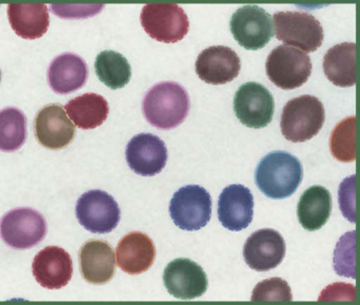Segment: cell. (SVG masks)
Listing matches in <instances>:
<instances>
[{
    "mask_svg": "<svg viewBox=\"0 0 360 305\" xmlns=\"http://www.w3.org/2000/svg\"><path fill=\"white\" fill-rule=\"evenodd\" d=\"M302 178L301 162L284 151L265 155L255 174L256 185L261 193L275 200L285 199L296 193Z\"/></svg>",
    "mask_w": 360,
    "mask_h": 305,
    "instance_id": "cell-1",
    "label": "cell"
},
{
    "mask_svg": "<svg viewBox=\"0 0 360 305\" xmlns=\"http://www.w3.org/2000/svg\"><path fill=\"white\" fill-rule=\"evenodd\" d=\"M186 90L174 82H164L151 88L143 100V113L150 125L169 130L184 122L189 112Z\"/></svg>",
    "mask_w": 360,
    "mask_h": 305,
    "instance_id": "cell-2",
    "label": "cell"
},
{
    "mask_svg": "<svg viewBox=\"0 0 360 305\" xmlns=\"http://www.w3.org/2000/svg\"><path fill=\"white\" fill-rule=\"evenodd\" d=\"M324 119L322 103L316 96H302L288 100L284 106L280 127L290 142H305L319 134Z\"/></svg>",
    "mask_w": 360,
    "mask_h": 305,
    "instance_id": "cell-3",
    "label": "cell"
},
{
    "mask_svg": "<svg viewBox=\"0 0 360 305\" xmlns=\"http://www.w3.org/2000/svg\"><path fill=\"white\" fill-rule=\"evenodd\" d=\"M276 37L285 46L298 48L304 53L315 52L323 41L319 20L302 12H278L273 16Z\"/></svg>",
    "mask_w": 360,
    "mask_h": 305,
    "instance_id": "cell-4",
    "label": "cell"
},
{
    "mask_svg": "<svg viewBox=\"0 0 360 305\" xmlns=\"http://www.w3.org/2000/svg\"><path fill=\"white\" fill-rule=\"evenodd\" d=\"M265 68L271 83L281 89L292 90L309 81L311 62L304 52L282 45L271 52Z\"/></svg>",
    "mask_w": 360,
    "mask_h": 305,
    "instance_id": "cell-5",
    "label": "cell"
},
{
    "mask_svg": "<svg viewBox=\"0 0 360 305\" xmlns=\"http://www.w3.org/2000/svg\"><path fill=\"white\" fill-rule=\"evenodd\" d=\"M145 32L155 41L174 44L182 41L189 30V20L176 4H149L141 13Z\"/></svg>",
    "mask_w": 360,
    "mask_h": 305,
    "instance_id": "cell-6",
    "label": "cell"
},
{
    "mask_svg": "<svg viewBox=\"0 0 360 305\" xmlns=\"http://www.w3.org/2000/svg\"><path fill=\"white\" fill-rule=\"evenodd\" d=\"M212 197L203 187L189 185L179 189L172 201L169 212L172 221L183 231H199L212 218Z\"/></svg>",
    "mask_w": 360,
    "mask_h": 305,
    "instance_id": "cell-7",
    "label": "cell"
},
{
    "mask_svg": "<svg viewBox=\"0 0 360 305\" xmlns=\"http://www.w3.org/2000/svg\"><path fill=\"white\" fill-rule=\"evenodd\" d=\"M47 233L45 218L31 208H16L0 221V237L15 249H29L43 241Z\"/></svg>",
    "mask_w": 360,
    "mask_h": 305,
    "instance_id": "cell-8",
    "label": "cell"
},
{
    "mask_svg": "<svg viewBox=\"0 0 360 305\" xmlns=\"http://www.w3.org/2000/svg\"><path fill=\"white\" fill-rule=\"evenodd\" d=\"M233 39L246 50L262 49L275 35L273 18L258 6H244L231 16Z\"/></svg>",
    "mask_w": 360,
    "mask_h": 305,
    "instance_id": "cell-9",
    "label": "cell"
},
{
    "mask_svg": "<svg viewBox=\"0 0 360 305\" xmlns=\"http://www.w3.org/2000/svg\"><path fill=\"white\" fill-rule=\"evenodd\" d=\"M77 220L82 226L94 233H109L121 219L117 201L103 190L84 193L77 204Z\"/></svg>",
    "mask_w": 360,
    "mask_h": 305,
    "instance_id": "cell-10",
    "label": "cell"
},
{
    "mask_svg": "<svg viewBox=\"0 0 360 305\" xmlns=\"http://www.w3.org/2000/svg\"><path fill=\"white\" fill-rule=\"evenodd\" d=\"M275 102L271 92L260 84L250 82L236 92L233 110L236 117L248 128L266 127L274 117Z\"/></svg>",
    "mask_w": 360,
    "mask_h": 305,
    "instance_id": "cell-11",
    "label": "cell"
},
{
    "mask_svg": "<svg viewBox=\"0 0 360 305\" xmlns=\"http://www.w3.org/2000/svg\"><path fill=\"white\" fill-rule=\"evenodd\" d=\"M167 292L174 298L191 300L205 294L208 287L204 269L189 259L179 258L166 266L163 275Z\"/></svg>",
    "mask_w": 360,
    "mask_h": 305,
    "instance_id": "cell-12",
    "label": "cell"
},
{
    "mask_svg": "<svg viewBox=\"0 0 360 305\" xmlns=\"http://www.w3.org/2000/svg\"><path fill=\"white\" fill-rule=\"evenodd\" d=\"M285 250V242L278 231L259 229L246 240L243 257L246 264L254 271H269L282 262Z\"/></svg>",
    "mask_w": 360,
    "mask_h": 305,
    "instance_id": "cell-13",
    "label": "cell"
},
{
    "mask_svg": "<svg viewBox=\"0 0 360 305\" xmlns=\"http://www.w3.org/2000/svg\"><path fill=\"white\" fill-rule=\"evenodd\" d=\"M165 143L150 134H138L128 143L126 161L136 174L153 176L160 174L167 163Z\"/></svg>",
    "mask_w": 360,
    "mask_h": 305,
    "instance_id": "cell-14",
    "label": "cell"
},
{
    "mask_svg": "<svg viewBox=\"0 0 360 305\" xmlns=\"http://www.w3.org/2000/svg\"><path fill=\"white\" fill-rule=\"evenodd\" d=\"M35 136L41 146L50 150H60L72 143L75 127L67 117L64 107L48 105L37 113Z\"/></svg>",
    "mask_w": 360,
    "mask_h": 305,
    "instance_id": "cell-15",
    "label": "cell"
},
{
    "mask_svg": "<svg viewBox=\"0 0 360 305\" xmlns=\"http://www.w3.org/2000/svg\"><path fill=\"white\" fill-rule=\"evenodd\" d=\"M241 62L231 48L212 46L203 50L195 62V72L202 81L212 85L231 83L239 75Z\"/></svg>",
    "mask_w": 360,
    "mask_h": 305,
    "instance_id": "cell-16",
    "label": "cell"
},
{
    "mask_svg": "<svg viewBox=\"0 0 360 305\" xmlns=\"http://www.w3.org/2000/svg\"><path fill=\"white\" fill-rule=\"evenodd\" d=\"M32 271L35 279L43 287L60 290L72 278V259L63 248L48 246L35 257Z\"/></svg>",
    "mask_w": 360,
    "mask_h": 305,
    "instance_id": "cell-17",
    "label": "cell"
},
{
    "mask_svg": "<svg viewBox=\"0 0 360 305\" xmlns=\"http://www.w3.org/2000/svg\"><path fill=\"white\" fill-rule=\"evenodd\" d=\"M219 220L231 231L248 228L254 216V197L248 187L231 185L221 193L218 203Z\"/></svg>",
    "mask_w": 360,
    "mask_h": 305,
    "instance_id": "cell-18",
    "label": "cell"
},
{
    "mask_svg": "<svg viewBox=\"0 0 360 305\" xmlns=\"http://www.w3.org/2000/svg\"><path fill=\"white\" fill-rule=\"evenodd\" d=\"M79 266L88 283H108L115 273V254L110 244L101 240L86 242L79 252Z\"/></svg>",
    "mask_w": 360,
    "mask_h": 305,
    "instance_id": "cell-19",
    "label": "cell"
},
{
    "mask_svg": "<svg viewBox=\"0 0 360 305\" xmlns=\"http://www.w3.org/2000/svg\"><path fill=\"white\" fill-rule=\"evenodd\" d=\"M115 254L122 271L129 275H140L153 266L155 246L146 233L132 231L120 241Z\"/></svg>",
    "mask_w": 360,
    "mask_h": 305,
    "instance_id": "cell-20",
    "label": "cell"
},
{
    "mask_svg": "<svg viewBox=\"0 0 360 305\" xmlns=\"http://www.w3.org/2000/svg\"><path fill=\"white\" fill-rule=\"evenodd\" d=\"M87 64L77 54L65 53L54 58L48 70L50 87L58 94H69L81 89L88 79Z\"/></svg>",
    "mask_w": 360,
    "mask_h": 305,
    "instance_id": "cell-21",
    "label": "cell"
},
{
    "mask_svg": "<svg viewBox=\"0 0 360 305\" xmlns=\"http://www.w3.org/2000/svg\"><path fill=\"white\" fill-rule=\"evenodd\" d=\"M8 16L12 29L22 39H41L49 28L48 8L41 4H11Z\"/></svg>",
    "mask_w": 360,
    "mask_h": 305,
    "instance_id": "cell-22",
    "label": "cell"
},
{
    "mask_svg": "<svg viewBox=\"0 0 360 305\" xmlns=\"http://www.w3.org/2000/svg\"><path fill=\"white\" fill-rule=\"evenodd\" d=\"M332 197L330 191L322 186H311L303 193L297 206V216L305 231L321 228L330 219Z\"/></svg>",
    "mask_w": 360,
    "mask_h": 305,
    "instance_id": "cell-23",
    "label": "cell"
},
{
    "mask_svg": "<svg viewBox=\"0 0 360 305\" xmlns=\"http://www.w3.org/2000/svg\"><path fill=\"white\" fill-rule=\"evenodd\" d=\"M323 70L330 83L352 87L356 83V45L343 43L330 48L323 60Z\"/></svg>",
    "mask_w": 360,
    "mask_h": 305,
    "instance_id": "cell-24",
    "label": "cell"
},
{
    "mask_svg": "<svg viewBox=\"0 0 360 305\" xmlns=\"http://www.w3.org/2000/svg\"><path fill=\"white\" fill-rule=\"evenodd\" d=\"M73 123L81 129L90 130L102 125L109 115L108 102L96 93H87L71 100L65 106Z\"/></svg>",
    "mask_w": 360,
    "mask_h": 305,
    "instance_id": "cell-25",
    "label": "cell"
},
{
    "mask_svg": "<svg viewBox=\"0 0 360 305\" xmlns=\"http://www.w3.org/2000/svg\"><path fill=\"white\" fill-rule=\"evenodd\" d=\"M94 67L98 79L110 89H121L131 79V67L129 63L117 52H101L96 58Z\"/></svg>",
    "mask_w": 360,
    "mask_h": 305,
    "instance_id": "cell-26",
    "label": "cell"
},
{
    "mask_svg": "<svg viewBox=\"0 0 360 305\" xmlns=\"http://www.w3.org/2000/svg\"><path fill=\"white\" fill-rule=\"evenodd\" d=\"M26 138L27 119L24 113L13 107L0 111V150H18Z\"/></svg>",
    "mask_w": 360,
    "mask_h": 305,
    "instance_id": "cell-27",
    "label": "cell"
},
{
    "mask_svg": "<svg viewBox=\"0 0 360 305\" xmlns=\"http://www.w3.org/2000/svg\"><path fill=\"white\" fill-rule=\"evenodd\" d=\"M333 157L339 162L349 163L356 159V117L341 121L333 130L330 138Z\"/></svg>",
    "mask_w": 360,
    "mask_h": 305,
    "instance_id": "cell-28",
    "label": "cell"
},
{
    "mask_svg": "<svg viewBox=\"0 0 360 305\" xmlns=\"http://www.w3.org/2000/svg\"><path fill=\"white\" fill-rule=\"evenodd\" d=\"M250 300L252 302H290L292 294L288 282L281 278H271L257 284Z\"/></svg>",
    "mask_w": 360,
    "mask_h": 305,
    "instance_id": "cell-29",
    "label": "cell"
},
{
    "mask_svg": "<svg viewBox=\"0 0 360 305\" xmlns=\"http://www.w3.org/2000/svg\"><path fill=\"white\" fill-rule=\"evenodd\" d=\"M73 9L75 10H71L69 9L68 6H58L54 5L52 6V10H53L54 13L56 14V15L62 16V18H79L81 16H79V12H81V14H83L84 16H90L92 15V14H96L100 12V9H102V8H104V6H94L92 9L87 10V11H85V10H83V11H81V10H77V7L75 6H72ZM81 8V6H79L77 7V9H79Z\"/></svg>",
    "mask_w": 360,
    "mask_h": 305,
    "instance_id": "cell-30",
    "label": "cell"
},
{
    "mask_svg": "<svg viewBox=\"0 0 360 305\" xmlns=\"http://www.w3.org/2000/svg\"><path fill=\"white\" fill-rule=\"evenodd\" d=\"M0 81H1V71H0Z\"/></svg>",
    "mask_w": 360,
    "mask_h": 305,
    "instance_id": "cell-31",
    "label": "cell"
}]
</instances>
